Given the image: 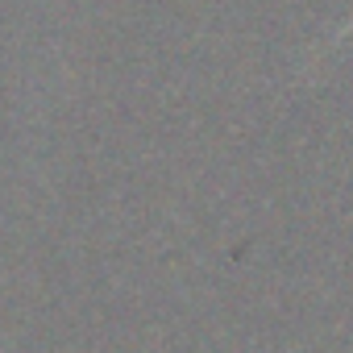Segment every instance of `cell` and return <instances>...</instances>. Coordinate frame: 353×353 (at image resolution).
Masks as SVG:
<instances>
[{
  "instance_id": "obj_1",
  "label": "cell",
  "mask_w": 353,
  "mask_h": 353,
  "mask_svg": "<svg viewBox=\"0 0 353 353\" xmlns=\"http://www.w3.org/2000/svg\"><path fill=\"white\" fill-rule=\"evenodd\" d=\"M349 26H353V21H349ZM349 26H345V30H341V38H345V34H349Z\"/></svg>"
}]
</instances>
